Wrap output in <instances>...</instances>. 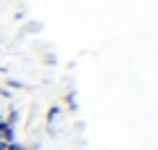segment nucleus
<instances>
[{"label": "nucleus", "mask_w": 158, "mask_h": 150, "mask_svg": "<svg viewBox=\"0 0 158 150\" xmlns=\"http://www.w3.org/2000/svg\"><path fill=\"white\" fill-rule=\"evenodd\" d=\"M6 150H24V148H19V145H13V142H8V145H6Z\"/></svg>", "instance_id": "nucleus-1"}]
</instances>
